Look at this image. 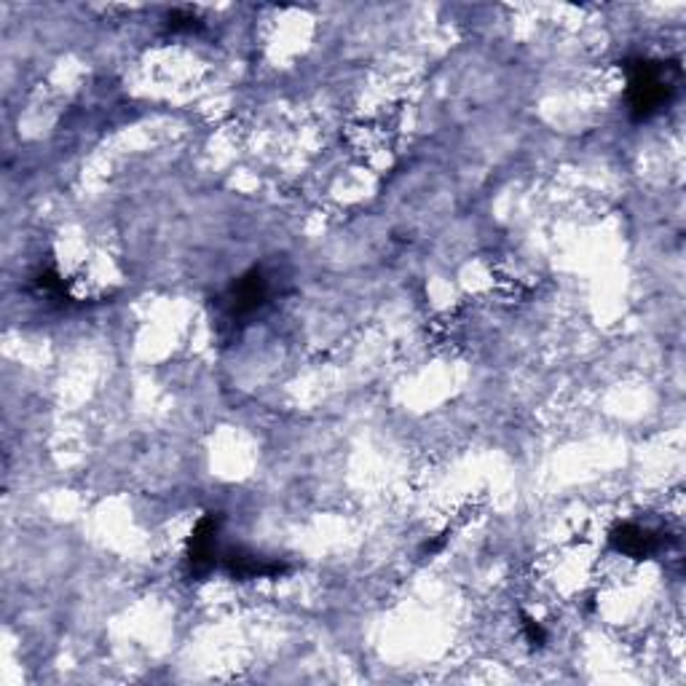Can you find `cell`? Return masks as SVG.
<instances>
[{
    "label": "cell",
    "mask_w": 686,
    "mask_h": 686,
    "mask_svg": "<svg viewBox=\"0 0 686 686\" xmlns=\"http://www.w3.org/2000/svg\"><path fill=\"white\" fill-rule=\"evenodd\" d=\"M627 100L631 111L638 122H649L651 116L662 111L673 100L682 78V67L668 65V62L636 60L627 65Z\"/></svg>",
    "instance_id": "cell-1"
},
{
    "label": "cell",
    "mask_w": 686,
    "mask_h": 686,
    "mask_svg": "<svg viewBox=\"0 0 686 686\" xmlns=\"http://www.w3.org/2000/svg\"><path fill=\"white\" fill-rule=\"evenodd\" d=\"M271 298V284H268L266 274L261 268H253L244 277H239L233 282V288L226 295V308L231 319H244L250 314H255L257 308H263Z\"/></svg>",
    "instance_id": "cell-2"
},
{
    "label": "cell",
    "mask_w": 686,
    "mask_h": 686,
    "mask_svg": "<svg viewBox=\"0 0 686 686\" xmlns=\"http://www.w3.org/2000/svg\"><path fill=\"white\" fill-rule=\"evenodd\" d=\"M217 536H220V514H204L188 542V560L193 566V574H207L220 563L223 556L217 550Z\"/></svg>",
    "instance_id": "cell-3"
},
{
    "label": "cell",
    "mask_w": 686,
    "mask_h": 686,
    "mask_svg": "<svg viewBox=\"0 0 686 686\" xmlns=\"http://www.w3.org/2000/svg\"><path fill=\"white\" fill-rule=\"evenodd\" d=\"M611 547L627 558H651L665 547L660 531L644 529L638 523H625L611 531Z\"/></svg>",
    "instance_id": "cell-4"
},
{
    "label": "cell",
    "mask_w": 686,
    "mask_h": 686,
    "mask_svg": "<svg viewBox=\"0 0 686 686\" xmlns=\"http://www.w3.org/2000/svg\"><path fill=\"white\" fill-rule=\"evenodd\" d=\"M523 631H525V638H529V644L545 646L547 633H545V627L534 620V617H523Z\"/></svg>",
    "instance_id": "cell-5"
},
{
    "label": "cell",
    "mask_w": 686,
    "mask_h": 686,
    "mask_svg": "<svg viewBox=\"0 0 686 686\" xmlns=\"http://www.w3.org/2000/svg\"><path fill=\"white\" fill-rule=\"evenodd\" d=\"M169 27L172 30H196L199 20L193 14H188V11H172Z\"/></svg>",
    "instance_id": "cell-6"
}]
</instances>
